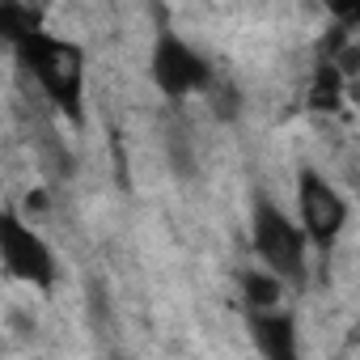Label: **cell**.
Returning a JSON list of instances; mask_svg holds the SVG:
<instances>
[{
	"mask_svg": "<svg viewBox=\"0 0 360 360\" xmlns=\"http://www.w3.org/2000/svg\"><path fill=\"white\" fill-rule=\"evenodd\" d=\"M22 68L30 72V81L47 94L51 106H60L72 123L85 119V47L72 39L51 34L47 26L39 34H30L22 47H13Z\"/></svg>",
	"mask_w": 360,
	"mask_h": 360,
	"instance_id": "obj_1",
	"label": "cell"
},
{
	"mask_svg": "<svg viewBox=\"0 0 360 360\" xmlns=\"http://www.w3.org/2000/svg\"><path fill=\"white\" fill-rule=\"evenodd\" d=\"M250 246L280 284L305 288V280H309V242H305L301 225H292V217H284L280 204H271L267 195H259L255 208H250Z\"/></svg>",
	"mask_w": 360,
	"mask_h": 360,
	"instance_id": "obj_2",
	"label": "cell"
},
{
	"mask_svg": "<svg viewBox=\"0 0 360 360\" xmlns=\"http://www.w3.org/2000/svg\"><path fill=\"white\" fill-rule=\"evenodd\" d=\"M148 77L153 85L174 98V102H183V98H195V94H208L217 85V68L212 60L191 47L178 30H161L157 43H153V56H148Z\"/></svg>",
	"mask_w": 360,
	"mask_h": 360,
	"instance_id": "obj_3",
	"label": "cell"
},
{
	"mask_svg": "<svg viewBox=\"0 0 360 360\" xmlns=\"http://www.w3.org/2000/svg\"><path fill=\"white\" fill-rule=\"evenodd\" d=\"M0 267H5V276L30 284L39 292L56 288V255H51V246L13 208H0Z\"/></svg>",
	"mask_w": 360,
	"mask_h": 360,
	"instance_id": "obj_4",
	"label": "cell"
},
{
	"mask_svg": "<svg viewBox=\"0 0 360 360\" xmlns=\"http://www.w3.org/2000/svg\"><path fill=\"white\" fill-rule=\"evenodd\" d=\"M297 212H301V233H305L309 246L330 250L339 242V233L347 229L343 191L326 174H318L314 165H301V174H297Z\"/></svg>",
	"mask_w": 360,
	"mask_h": 360,
	"instance_id": "obj_5",
	"label": "cell"
},
{
	"mask_svg": "<svg viewBox=\"0 0 360 360\" xmlns=\"http://www.w3.org/2000/svg\"><path fill=\"white\" fill-rule=\"evenodd\" d=\"M250 343L263 360H301V326L288 309H246Z\"/></svg>",
	"mask_w": 360,
	"mask_h": 360,
	"instance_id": "obj_6",
	"label": "cell"
},
{
	"mask_svg": "<svg viewBox=\"0 0 360 360\" xmlns=\"http://www.w3.org/2000/svg\"><path fill=\"white\" fill-rule=\"evenodd\" d=\"M43 30V13L30 9V5H18V0H0V39L22 47L30 34Z\"/></svg>",
	"mask_w": 360,
	"mask_h": 360,
	"instance_id": "obj_7",
	"label": "cell"
},
{
	"mask_svg": "<svg viewBox=\"0 0 360 360\" xmlns=\"http://www.w3.org/2000/svg\"><path fill=\"white\" fill-rule=\"evenodd\" d=\"M238 284H242L246 309H280V301H284V284L271 271H259V267L255 271H242Z\"/></svg>",
	"mask_w": 360,
	"mask_h": 360,
	"instance_id": "obj_8",
	"label": "cell"
},
{
	"mask_svg": "<svg viewBox=\"0 0 360 360\" xmlns=\"http://www.w3.org/2000/svg\"><path fill=\"white\" fill-rule=\"evenodd\" d=\"M339 102H343V77H339V68H335L330 60H322L318 72H314L309 106H314V110H330V106H339Z\"/></svg>",
	"mask_w": 360,
	"mask_h": 360,
	"instance_id": "obj_9",
	"label": "cell"
}]
</instances>
